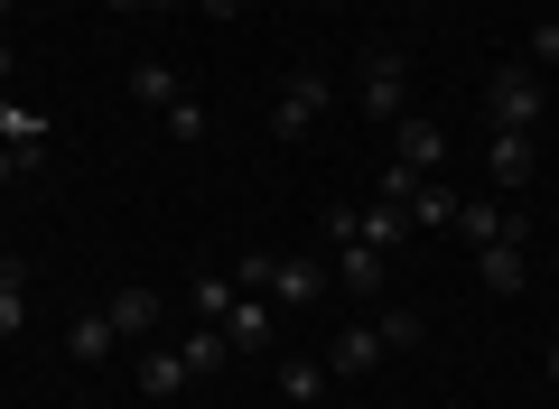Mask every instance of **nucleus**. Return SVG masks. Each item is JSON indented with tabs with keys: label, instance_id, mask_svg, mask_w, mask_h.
Returning <instances> with one entry per match:
<instances>
[{
	"label": "nucleus",
	"instance_id": "14",
	"mask_svg": "<svg viewBox=\"0 0 559 409\" xmlns=\"http://www.w3.org/2000/svg\"><path fill=\"white\" fill-rule=\"evenodd\" d=\"M28 326V261L20 252H0V345Z\"/></svg>",
	"mask_w": 559,
	"mask_h": 409
},
{
	"label": "nucleus",
	"instance_id": "23",
	"mask_svg": "<svg viewBox=\"0 0 559 409\" xmlns=\"http://www.w3.org/2000/svg\"><path fill=\"white\" fill-rule=\"evenodd\" d=\"M159 121H168V140H205V103H168Z\"/></svg>",
	"mask_w": 559,
	"mask_h": 409
},
{
	"label": "nucleus",
	"instance_id": "26",
	"mask_svg": "<svg viewBox=\"0 0 559 409\" xmlns=\"http://www.w3.org/2000/svg\"><path fill=\"white\" fill-rule=\"evenodd\" d=\"M10 75H20V47H10V38H0V94H10Z\"/></svg>",
	"mask_w": 559,
	"mask_h": 409
},
{
	"label": "nucleus",
	"instance_id": "28",
	"mask_svg": "<svg viewBox=\"0 0 559 409\" xmlns=\"http://www.w3.org/2000/svg\"><path fill=\"white\" fill-rule=\"evenodd\" d=\"M112 10H121V20H131V10H168V0H112Z\"/></svg>",
	"mask_w": 559,
	"mask_h": 409
},
{
	"label": "nucleus",
	"instance_id": "10",
	"mask_svg": "<svg viewBox=\"0 0 559 409\" xmlns=\"http://www.w3.org/2000/svg\"><path fill=\"white\" fill-rule=\"evenodd\" d=\"M392 158L419 177H439L448 168V131H429V121H392Z\"/></svg>",
	"mask_w": 559,
	"mask_h": 409
},
{
	"label": "nucleus",
	"instance_id": "4",
	"mask_svg": "<svg viewBox=\"0 0 559 409\" xmlns=\"http://www.w3.org/2000/svg\"><path fill=\"white\" fill-rule=\"evenodd\" d=\"M382 363H392V345H382V326H364V316L326 345V372H336V382H364V372H382Z\"/></svg>",
	"mask_w": 559,
	"mask_h": 409
},
{
	"label": "nucleus",
	"instance_id": "16",
	"mask_svg": "<svg viewBox=\"0 0 559 409\" xmlns=\"http://www.w3.org/2000/svg\"><path fill=\"white\" fill-rule=\"evenodd\" d=\"M112 345H121V335H112V316H103V308H84L75 326H66V353H75V363H112Z\"/></svg>",
	"mask_w": 559,
	"mask_h": 409
},
{
	"label": "nucleus",
	"instance_id": "1",
	"mask_svg": "<svg viewBox=\"0 0 559 409\" xmlns=\"http://www.w3.org/2000/svg\"><path fill=\"white\" fill-rule=\"evenodd\" d=\"M401 94H411V57H401V47H364V75H355V112L373 121V131H392V121H401Z\"/></svg>",
	"mask_w": 559,
	"mask_h": 409
},
{
	"label": "nucleus",
	"instance_id": "33",
	"mask_svg": "<svg viewBox=\"0 0 559 409\" xmlns=\"http://www.w3.org/2000/svg\"><path fill=\"white\" fill-rule=\"evenodd\" d=\"M242 10H261V0H242Z\"/></svg>",
	"mask_w": 559,
	"mask_h": 409
},
{
	"label": "nucleus",
	"instance_id": "7",
	"mask_svg": "<svg viewBox=\"0 0 559 409\" xmlns=\"http://www.w3.org/2000/svg\"><path fill=\"white\" fill-rule=\"evenodd\" d=\"M0 149L20 158V168H38V158H47V112H28V103L0 94Z\"/></svg>",
	"mask_w": 559,
	"mask_h": 409
},
{
	"label": "nucleus",
	"instance_id": "31",
	"mask_svg": "<svg viewBox=\"0 0 559 409\" xmlns=\"http://www.w3.org/2000/svg\"><path fill=\"white\" fill-rule=\"evenodd\" d=\"M10 10H20V0H0V20H10Z\"/></svg>",
	"mask_w": 559,
	"mask_h": 409
},
{
	"label": "nucleus",
	"instance_id": "8",
	"mask_svg": "<svg viewBox=\"0 0 559 409\" xmlns=\"http://www.w3.org/2000/svg\"><path fill=\"white\" fill-rule=\"evenodd\" d=\"M103 316H112V335H131V345H150V335H159V289H112L103 298Z\"/></svg>",
	"mask_w": 559,
	"mask_h": 409
},
{
	"label": "nucleus",
	"instance_id": "27",
	"mask_svg": "<svg viewBox=\"0 0 559 409\" xmlns=\"http://www.w3.org/2000/svg\"><path fill=\"white\" fill-rule=\"evenodd\" d=\"M234 10H242V0H205V20H234Z\"/></svg>",
	"mask_w": 559,
	"mask_h": 409
},
{
	"label": "nucleus",
	"instance_id": "2",
	"mask_svg": "<svg viewBox=\"0 0 559 409\" xmlns=\"http://www.w3.org/2000/svg\"><path fill=\"white\" fill-rule=\"evenodd\" d=\"M485 112H495V131H540V112H550V103H540V75L522 57H503L495 84H485Z\"/></svg>",
	"mask_w": 559,
	"mask_h": 409
},
{
	"label": "nucleus",
	"instance_id": "5",
	"mask_svg": "<svg viewBox=\"0 0 559 409\" xmlns=\"http://www.w3.org/2000/svg\"><path fill=\"white\" fill-rule=\"evenodd\" d=\"M131 382H140V400H178L197 372H187L178 345H140V353H131Z\"/></svg>",
	"mask_w": 559,
	"mask_h": 409
},
{
	"label": "nucleus",
	"instance_id": "32",
	"mask_svg": "<svg viewBox=\"0 0 559 409\" xmlns=\"http://www.w3.org/2000/svg\"><path fill=\"white\" fill-rule=\"evenodd\" d=\"M318 10H336V0H318Z\"/></svg>",
	"mask_w": 559,
	"mask_h": 409
},
{
	"label": "nucleus",
	"instance_id": "20",
	"mask_svg": "<svg viewBox=\"0 0 559 409\" xmlns=\"http://www.w3.org/2000/svg\"><path fill=\"white\" fill-rule=\"evenodd\" d=\"M187 372H224V363H234V345H224V326H197V335H187Z\"/></svg>",
	"mask_w": 559,
	"mask_h": 409
},
{
	"label": "nucleus",
	"instance_id": "15",
	"mask_svg": "<svg viewBox=\"0 0 559 409\" xmlns=\"http://www.w3.org/2000/svg\"><path fill=\"white\" fill-rule=\"evenodd\" d=\"M326 289H336V270H318V261H280V279H271L280 308H308V298H326Z\"/></svg>",
	"mask_w": 559,
	"mask_h": 409
},
{
	"label": "nucleus",
	"instance_id": "30",
	"mask_svg": "<svg viewBox=\"0 0 559 409\" xmlns=\"http://www.w3.org/2000/svg\"><path fill=\"white\" fill-rule=\"evenodd\" d=\"M540 372H550V382H559V345H550V363H540Z\"/></svg>",
	"mask_w": 559,
	"mask_h": 409
},
{
	"label": "nucleus",
	"instance_id": "11",
	"mask_svg": "<svg viewBox=\"0 0 559 409\" xmlns=\"http://www.w3.org/2000/svg\"><path fill=\"white\" fill-rule=\"evenodd\" d=\"M326 382H336V372H326V353H289V363H280V400H289V409H318Z\"/></svg>",
	"mask_w": 559,
	"mask_h": 409
},
{
	"label": "nucleus",
	"instance_id": "12",
	"mask_svg": "<svg viewBox=\"0 0 559 409\" xmlns=\"http://www.w3.org/2000/svg\"><path fill=\"white\" fill-rule=\"evenodd\" d=\"M485 168H495V187H503V195L532 187V131H495V140H485Z\"/></svg>",
	"mask_w": 559,
	"mask_h": 409
},
{
	"label": "nucleus",
	"instance_id": "21",
	"mask_svg": "<svg viewBox=\"0 0 559 409\" xmlns=\"http://www.w3.org/2000/svg\"><path fill=\"white\" fill-rule=\"evenodd\" d=\"M373 326H382V345H392V353H411V345H419V316H411V308H382Z\"/></svg>",
	"mask_w": 559,
	"mask_h": 409
},
{
	"label": "nucleus",
	"instance_id": "17",
	"mask_svg": "<svg viewBox=\"0 0 559 409\" xmlns=\"http://www.w3.org/2000/svg\"><path fill=\"white\" fill-rule=\"evenodd\" d=\"M401 233H411V205H364L355 215V242H373V252H401Z\"/></svg>",
	"mask_w": 559,
	"mask_h": 409
},
{
	"label": "nucleus",
	"instance_id": "13",
	"mask_svg": "<svg viewBox=\"0 0 559 409\" xmlns=\"http://www.w3.org/2000/svg\"><path fill=\"white\" fill-rule=\"evenodd\" d=\"M131 103H150V112H168V103H187L178 65H168V57H140V65H131Z\"/></svg>",
	"mask_w": 559,
	"mask_h": 409
},
{
	"label": "nucleus",
	"instance_id": "24",
	"mask_svg": "<svg viewBox=\"0 0 559 409\" xmlns=\"http://www.w3.org/2000/svg\"><path fill=\"white\" fill-rule=\"evenodd\" d=\"M411 195H419V168H401V158H392V168H382V205H411Z\"/></svg>",
	"mask_w": 559,
	"mask_h": 409
},
{
	"label": "nucleus",
	"instance_id": "3",
	"mask_svg": "<svg viewBox=\"0 0 559 409\" xmlns=\"http://www.w3.org/2000/svg\"><path fill=\"white\" fill-rule=\"evenodd\" d=\"M326 103H336V94H326V75H318V65H299V75L280 84V103H271V131L280 140H308L326 121Z\"/></svg>",
	"mask_w": 559,
	"mask_h": 409
},
{
	"label": "nucleus",
	"instance_id": "25",
	"mask_svg": "<svg viewBox=\"0 0 559 409\" xmlns=\"http://www.w3.org/2000/svg\"><path fill=\"white\" fill-rule=\"evenodd\" d=\"M522 65H559V20L532 28V47H522Z\"/></svg>",
	"mask_w": 559,
	"mask_h": 409
},
{
	"label": "nucleus",
	"instance_id": "19",
	"mask_svg": "<svg viewBox=\"0 0 559 409\" xmlns=\"http://www.w3.org/2000/svg\"><path fill=\"white\" fill-rule=\"evenodd\" d=\"M457 205H466V195H448L439 177H419V195H411V224H429V233H439V224H457Z\"/></svg>",
	"mask_w": 559,
	"mask_h": 409
},
{
	"label": "nucleus",
	"instance_id": "9",
	"mask_svg": "<svg viewBox=\"0 0 559 409\" xmlns=\"http://www.w3.org/2000/svg\"><path fill=\"white\" fill-rule=\"evenodd\" d=\"M271 326H280V316H271V298L234 289V308H224V345H234V353H261V345H271Z\"/></svg>",
	"mask_w": 559,
	"mask_h": 409
},
{
	"label": "nucleus",
	"instance_id": "29",
	"mask_svg": "<svg viewBox=\"0 0 559 409\" xmlns=\"http://www.w3.org/2000/svg\"><path fill=\"white\" fill-rule=\"evenodd\" d=\"M10 177H28V168H20V158H10V149H0V187H10Z\"/></svg>",
	"mask_w": 559,
	"mask_h": 409
},
{
	"label": "nucleus",
	"instance_id": "6",
	"mask_svg": "<svg viewBox=\"0 0 559 409\" xmlns=\"http://www.w3.org/2000/svg\"><path fill=\"white\" fill-rule=\"evenodd\" d=\"M336 289H355V308H373L382 289H392V252H373V242H336Z\"/></svg>",
	"mask_w": 559,
	"mask_h": 409
},
{
	"label": "nucleus",
	"instance_id": "22",
	"mask_svg": "<svg viewBox=\"0 0 559 409\" xmlns=\"http://www.w3.org/2000/svg\"><path fill=\"white\" fill-rule=\"evenodd\" d=\"M224 308H234V279H197V316L205 326H224Z\"/></svg>",
	"mask_w": 559,
	"mask_h": 409
},
{
	"label": "nucleus",
	"instance_id": "18",
	"mask_svg": "<svg viewBox=\"0 0 559 409\" xmlns=\"http://www.w3.org/2000/svg\"><path fill=\"white\" fill-rule=\"evenodd\" d=\"M476 279H485L495 298H522V252H513V242H485V252H476Z\"/></svg>",
	"mask_w": 559,
	"mask_h": 409
}]
</instances>
